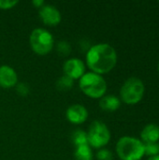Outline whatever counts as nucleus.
Segmentation results:
<instances>
[{"label": "nucleus", "mask_w": 159, "mask_h": 160, "mask_svg": "<svg viewBox=\"0 0 159 160\" xmlns=\"http://www.w3.org/2000/svg\"><path fill=\"white\" fill-rule=\"evenodd\" d=\"M85 60L92 72L102 75L114 68L117 64V52L109 43H98L87 50Z\"/></svg>", "instance_id": "obj_1"}, {"label": "nucleus", "mask_w": 159, "mask_h": 160, "mask_svg": "<svg viewBox=\"0 0 159 160\" xmlns=\"http://www.w3.org/2000/svg\"><path fill=\"white\" fill-rule=\"evenodd\" d=\"M116 154L121 160H141L144 154V143L137 138L124 136L115 146Z\"/></svg>", "instance_id": "obj_2"}, {"label": "nucleus", "mask_w": 159, "mask_h": 160, "mask_svg": "<svg viewBox=\"0 0 159 160\" xmlns=\"http://www.w3.org/2000/svg\"><path fill=\"white\" fill-rule=\"evenodd\" d=\"M79 86L82 92L91 98H101L107 92V82L102 75L87 72L80 79Z\"/></svg>", "instance_id": "obj_3"}, {"label": "nucleus", "mask_w": 159, "mask_h": 160, "mask_svg": "<svg viewBox=\"0 0 159 160\" xmlns=\"http://www.w3.org/2000/svg\"><path fill=\"white\" fill-rule=\"evenodd\" d=\"M145 87L142 81L137 77L128 78L120 89V100L127 105L139 103L144 96Z\"/></svg>", "instance_id": "obj_4"}, {"label": "nucleus", "mask_w": 159, "mask_h": 160, "mask_svg": "<svg viewBox=\"0 0 159 160\" xmlns=\"http://www.w3.org/2000/svg\"><path fill=\"white\" fill-rule=\"evenodd\" d=\"M29 43L34 52L38 55H46L52 50L54 39L51 32L38 27L35 28L30 34Z\"/></svg>", "instance_id": "obj_5"}, {"label": "nucleus", "mask_w": 159, "mask_h": 160, "mask_svg": "<svg viewBox=\"0 0 159 160\" xmlns=\"http://www.w3.org/2000/svg\"><path fill=\"white\" fill-rule=\"evenodd\" d=\"M86 133L88 144L92 148L101 149L111 141V131L109 128L106 124L98 120L91 123Z\"/></svg>", "instance_id": "obj_6"}, {"label": "nucleus", "mask_w": 159, "mask_h": 160, "mask_svg": "<svg viewBox=\"0 0 159 160\" xmlns=\"http://www.w3.org/2000/svg\"><path fill=\"white\" fill-rule=\"evenodd\" d=\"M63 71L64 75L72 80H80L85 73V64L80 58H69L64 63Z\"/></svg>", "instance_id": "obj_7"}, {"label": "nucleus", "mask_w": 159, "mask_h": 160, "mask_svg": "<svg viewBox=\"0 0 159 160\" xmlns=\"http://www.w3.org/2000/svg\"><path fill=\"white\" fill-rule=\"evenodd\" d=\"M39 18L41 21L49 26H55L60 23L62 20V15L60 10L50 4H45L39 8L38 11Z\"/></svg>", "instance_id": "obj_8"}, {"label": "nucleus", "mask_w": 159, "mask_h": 160, "mask_svg": "<svg viewBox=\"0 0 159 160\" xmlns=\"http://www.w3.org/2000/svg\"><path fill=\"white\" fill-rule=\"evenodd\" d=\"M66 117L70 123L74 125H81L87 120L88 111L81 104H73L67 109Z\"/></svg>", "instance_id": "obj_9"}, {"label": "nucleus", "mask_w": 159, "mask_h": 160, "mask_svg": "<svg viewBox=\"0 0 159 160\" xmlns=\"http://www.w3.org/2000/svg\"><path fill=\"white\" fill-rule=\"evenodd\" d=\"M18 83V75L13 68L7 65L0 66V86L11 88Z\"/></svg>", "instance_id": "obj_10"}, {"label": "nucleus", "mask_w": 159, "mask_h": 160, "mask_svg": "<svg viewBox=\"0 0 159 160\" xmlns=\"http://www.w3.org/2000/svg\"><path fill=\"white\" fill-rule=\"evenodd\" d=\"M141 141L144 143H155L159 142V126L149 124L143 128L141 132Z\"/></svg>", "instance_id": "obj_11"}, {"label": "nucleus", "mask_w": 159, "mask_h": 160, "mask_svg": "<svg viewBox=\"0 0 159 160\" xmlns=\"http://www.w3.org/2000/svg\"><path fill=\"white\" fill-rule=\"evenodd\" d=\"M121 106V100L114 95H105L99 100V107L106 112L117 111Z\"/></svg>", "instance_id": "obj_12"}, {"label": "nucleus", "mask_w": 159, "mask_h": 160, "mask_svg": "<svg viewBox=\"0 0 159 160\" xmlns=\"http://www.w3.org/2000/svg\"><path fill=\"white\" fill-rule=\"evenodd\" d=\"M75 160H93V152L89 144H84L75 147Z\"/></svg>", "instance_id": "obj_13"}, {"label": "nucleus", "mask_w": 159, "mask_h": 160, "mask_svg": "<svg viewBox=\"0 0 159 160\" xmlns=\"http://www.w3.org/2000/svg\"><path fill=\"white\" fill-rule=\"evenodd\" d=\"M71 142L75 147L88 144L87 141V133L82 129H76L71 134Z\"/></svg>", "instance_id": "obj_14"}, {"label": "nucleus", "mask_w": 159, "mask_h": 160, "mask_svg": "<svg viewBox=\"0 0 159 160\" xmlns=\"http://www.w3.org/2000/svg\"><path fill=\"white\" fill-rule=\"evenodd\" d=\"M73 85H74V80H72L71 78L66 75L61 76L56 82V88L59 91H63V92L69 91L73 87Z\"/></svg>", "instance_id": "obj_15"}, {"label": "nucleus", "mask_w": 159, "mask_h": 160, "mask_svg": "<svg viewBox=\"0 0 159 160\" xmlns=\"http://www.w3.org/2000/svg\"><path fill=\"white\" fill-rule=\"evenodd\" d=\"M56 50L57 52L62 55V56H67L70 52H71V45L66 41V40H62L59 41L57 46H56Z\"/></svg>", "instance_id": "obj_16"}, {"label": "nucleus", "mask_w": 159, "mask_h": 160, "mask_svg": "<svg viewBox=\"0 0 159 160\" xmlns=\"http://www.w3.org/2000/svg\"><path fill=\"white\" fill-rule=\"evenodd\" d=\"M144 154L149 158L159 155V142L144 144Z\"/></svg>", "instance_id": "obj_17"}, {"label": "nucleus", "mask_w": 159, "mask_h": 160, "mask_svg": "<svg viewBox=\"0 0 159 160\" xmlns=\"http://www.w3.org/2000/svg\"><path fill=\"white\" fill-rule=\"evenodd\" d=\"M96 158L97 160H112L113 159V156L112 153L109 150V149H105V148H101L99 149L97 154H96Z\"/></svg>", "instance_id": "obj_18"}, {"label": "nucleus", "mask_w": 159, "mask_h": 160, "mask_svg": "<svg viewBox=\"0 0 159 160\" xmlns=\"http://www.w3.org/2000/svg\"><path fill=\"white\" fill-rule=\"evenodd\" d=\"M16 91L20 96L26 97L29 94L30 89H29L28 85L25 82H19V83L16 84Z\"/></svg>", "instance_id": "obj_19"}, {"label": "nucleus", "mask_w": 159, "mask_h": 160, "mask_svg": "<svg viewBox=\"0 0 159 160\" xmlns=\"http://www.w3.org/2000/svg\"><path fill=\"white\" fill-rule=\"evenodd\" d=\"M19 3L18 0H0L1 9H10Z\"/></svg>", "instance_id": "obj_20"}, {"label": "nucleus", "mask_w": 159, "mask_h": 160, "mask_svg": "<svg viewBox=\"0 0 159 160\" xmlns=\"http://www.w3.org/2000/svg\"><path fill=\"white\" fill-rule=\"evenodd\" d=\"M32 3H33V5H34L36 8H40L42 6L45 5V2H44L43 0H33Z\"/></svg>", "instance_id": "obj_21"}, {"label": "nucleus", "mask_w": 159, "mask_h": 160, "mask_svg": "<svg viewBox=\"0 0 159 160\" xmlns=\"http://www.w3.org/2000/svg\"><path fill=\"white\" fill-rule=\"evenodd\" d=\"M147 160H159V155L158 156H155V157H151Z\"/></svg>", "instance_id": "obj_22"}, {"label": "nucleus", "mask_w": 159, "mask_h": 160, "mask_svg": "<svg viewBox=\"0 0 159 160\" xmlns=\"http://www.w3.org/2000/svg\"><path fill=\"white\" fill-rule=\"evenodd\" d=\"M157 69H158V72H159V63H158V66H157Z\"/></svg>", "instance_id": "obj_23"}]
</instances>
